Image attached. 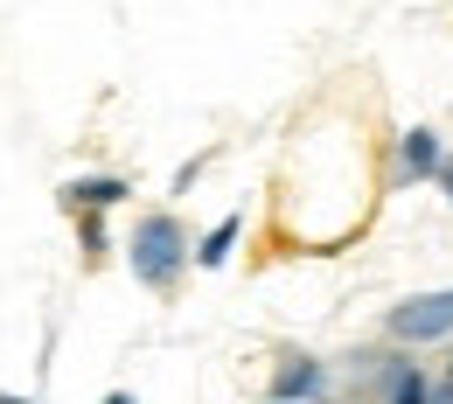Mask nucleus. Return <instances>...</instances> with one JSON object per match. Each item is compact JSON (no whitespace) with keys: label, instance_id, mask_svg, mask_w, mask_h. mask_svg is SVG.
Returning <instances> with one entry per match:
<instances>
[{"label":"nucleus","instance_id":"nucleus-1","mask_svg":"<svg viewBox=\"0 0 453 404\" xmlns=\"http://www.w3.org/2000/svg\"><path fill=\"white\" fill-rule=\"evenodd\" d=\"M133 279L154 293H168L174 279H181V265H188V237H181V224H174L168 210H154V217H140V231H133Z\"/></svg>","mask_w":453,"mask_h":404},{"label":"nucleus","instance_id":"nucleus-2","mask_svg":"<svg viewBox=\"0 0 453 404\" xmlns=\"http://www.w3.org/2000/svg\"><path fill=\"white\" fill-rule=\"evenodd\" d=\"M391 335L397 342H440V335H453V286L447 293H418V300L391 307Z\"/></svg>","mask_w":453,"mask_h":404},{"label":"nucleus","instance_id":"nucleus-3","mask_svg":"<svg viewBox=\"0 0 453 404\" xmlns=\"http://www.w3.org/2000/svg\"><path fill=\"white\" fill-rule=\"evenodd\" d=\"M321 384H328V370H321L314 355H286L280 377H273V404H314Z\"/></svg>","mask_w":453,"mask_h":404},{"label":"nucleus","instance_id":"nucleus-4","mask_svg":"<svg viewBox=\"0 0 453 404\" xmlns=\"http://www.w3.org/2000/svg\"><path fill=\"white\" fill-rule=\"evenodd\" d=\"M133 188L119 181V174H77L70 188H63V210H84V217H98V210H119Z\"/></svg>","mask_w":453,"mask_h":404},{"label":"nucleus","instance_id":"nucleus-5","mask_svg":"<svg viewBox=\"0 0 453 404\" xmlns=\"http://www.w3.org/2000/svg\"><path fill=\"white\" fill-rule=\"evenodd\" d=\"M397 161H404V181L447 174V154H440V133H433V126H411V133H404V147H397Z\"/></svg>","mask_w":453,"mask_h":404},{"label":"nucleus","instance_id":"nucleus-6","mask_svg":"<svg viewBox=\"0 0 453 404\" xmlns=\"http://www.w3.org/2000/svg\"><path fill=\"white\" fill-rule=\"evenodd\" d=\"M237 231H244V217H224L217 231H210L203 244H196V265H203V272H217V265L230 258V244H237Z\"/></svg>","mask_w":453,"mask_h":404},{"label":"nucleus","instance_id":"nucleus-7","mask_svg":"<svg viewBox=\"0 0 453 404\" xmlns=\"http://www.w3.org/2000/svg\"><path fill=\"white\" fill-rule=\"evenodd\" d=\"M391 404H433V384H426L418 362H397L391 370Z\"/></svg>","mask_w":453,"mask_h":404},{"label":"nucleus","instance_id":"nucleus-8","mask_svg":"<svg viewBox=\"0 0 453 404\" xmlns=\"http://www.w3.org/2000/svg\"><path fill=\"white\" fill-rule=\"evenodd\" d=\"M84 251H91V258L105 251V224H98V217H84Z\"/></svg>","mask_w":453,"mask_h":404},{"label":"nucleus","instance_id":"nucleus-9","mask_svg":"<svg viewBox=\"0 0 453 404\" xmlns=\"http://www.w3.org/2000/svg\"><path fill=\"white\" fill-rule=\"evenodd\" d=\"M0 404H35V398H14V391H0Z\"/></svg>","mask_w":453,"mask_h":404},{"label":"nucleus","instance_id":"nucleus-10","mask_svg":"<svg viewBox=\"0 0 453 404\" xmlns=\"http://www.w3.org/2000/svg\"><path fill=\"white\" fill-rule=\"evenodd\" d=\"M105 404H133V391H112V398H105Z\"/></svg>","mask_w":453,"mask_h":404},{"label":"nucleus","instance_id":"nucleus-11","mask_svg":"<svg viewBox=\"0 0 453 404\" xmlns=\"http://www.w3.org/2000/svg\"><path fill=\"white\" fill-rule=\"evenodd\" d=\"M440 181H447V202H453V161H447V174H440Z\"/></svg>","mask_w":453,"mask_h":404},{"label":"nucleus","instance_id":"nucleus-12","mask_svg":"<svg viewBox=\"0 0 453 404\" xmlns=\"http://www.w3.org/2000/svg\"><path fill=\"white\" fill-rule=\"evenodd\" d=\"M265 404H273V398H265Z\"/></svg>","mask_w":453,"mask_h":404}]
</instances>
